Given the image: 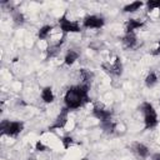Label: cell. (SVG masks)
I'll return each instance as SVG.
<instances>
[{"label": "cell", "mask_w": 160, "mask_h": 160, "mask_svg": "<svg viewBox=\"0 0 160 160\" xmlns=\"http://www.w3.org/2000/svg\"><path fill=\"white\" fill-rule=\"evenodd\" d=\"M124 46H126L128 49H132L135 45H136V36L134 32H126L122 39H121Z\"/></svg>", "instance_id": "30bf717a"}, {"label": "cell", "mask_w": 160, "mask_h": 160, "mask_svg": "<svg viewBox=\"0 0 160 160\" xmlns=\"http://www.w3.org/2000/svg\"><path fill=\"white\" fill-rule=\"evenodd\" d=\"M151 54H152V55H159V54H160V40H159V42H158L156 49H155V50H154Z\"/></svg>", "instance_id": "603a6c76"}, {"label": "cell", "mask_w": 160, "mask_h": 160, "mask_svg": "<svg viewBox=\"0 0 160 160\" xmlns=\"http://www.w3.org/2000/svg\"><path fill=\"white\" fill-rule=\"evenodd\" d=\"M141 6H142L141 1H134V2H130V4L125 5L122 10H124V12H134V11L139 10Z\"/></svg>", "instance_id": "2e32d148"}, {"label": "cell", "mask_w": 160, "mask_h": 160, "mask_svg": "<svg viewBox=\"0 0 160 160\" xmlns=\"http://www.w3.org/2000/svg\"><path fill=\"white\" fill-rule=\"evenodd\" d=\"M140 111L144 115V122H145V129H152L158 125V115L154 109V106L150 102H142L140 106Z\"/></svg>", "instance_id": "7a4b0ae2"}, {"label": "cell", "mask_w": 160, "mask_h": 160, "mask_svg": "<svg viewBox=\"0 0 160 160\" xmlns=\"http://www.w3.org/2000/svg\"><path fill=\"white\" fill-rule=\"evenodd\" d=\"M89 90H90V85L88 84L70 86L64 96L65 106L69 110H75V109L81 108L85 102L89 101V96H88Z\"/></svg>", "instance_id": "6da1fadb"}, {"label": "cell", "mask_w": 160, "mask_h": 160, "mask_svg": "<svg viewBox=\"0 0 160 160\" xmlns=\"http://www.w3.org/2000/svg\"><path fill=\"white\" fill-rule=\"evenodd\" d=\"M82 25L86 29H100L104 26V19L98 15H88L82 21Z\"/></svg>", "instance_id": "5b68a950"}, {"label": "cell", "mask_w": 160, "mask_h": 160, "mask_svg": "<svg viewBox=\"0 0 160 160\" xmlns=\"http://www.w3.org/2000/svg\"><path fill=\"white\" fill-rule=\"evenodd\" d=\"M28 160H36V158H35V156H32V155H31V156H29V159H28Z\"/></svg>", "instance_id": "d4e9b609"}, {"label": "cell", "mask_w": 160, "mask_h": 160, "mask_svg": "<svg viewBox=\"0 0 160 160\" xmlns=\"http://www.w3.org/2000/svg\"><path fill=\"white\" fill-rule=\"evenodd\" d=\"M61 142H62L64 149H69V148L72 145L74 140H72V138H71V136H64V138H62V140H61Z\"/></svg>", "instance_id": "44dd1931"}, {"label": "cell", "mask_w": 160, "mask_h": 160, "mask_svg": "<svg viewBox=\"0 0 160 160\" xmlns=\"http://www.w3.org/2000/svg\"><path fill=\"white\" fill-rule=\"evenodd\" d=\"M12 20H14L15 24H18V25H21V24H24V21H25L24 15H22L20 11H15V12L12 14Z\"/></svg>", "instance_id": "d6986e66"}, {"label": "cell", "mask_w": 160, "mask_h": 160, "mask_svg": "<svg viewBox=\"0 0 160 160\" xmlns=\"http://www.w3.org/2000/svg\"><path fill=\"white\" fill-rule=\"evenodd\" d=\"M132 150H134V152H135L138 156H140V158H142V159H146V158L149 156V148H148L146 145L141 144V142H135V144H132Z\"/></svg>", "instance_id": "9c48e42d"}, {"label": "cell", "mask_w": 160, "mask_h": 160, "mask_svg": "<svg viewBox=\"0 0 160 160\" xmlns=\"http://www.w3.org/2000/svg\"><path fill=\"white\" fill-rule=\"evenodd\" d=\"M156 82H158V75H156V72L155 71H150L146 75V78H145V85L148 88H152Z\"/></svg>", "instance_id": "9a60e30c"}, {"label": "cell", "mask_w": 160, "mask_h": 160, "mask_svg": "<svg viewBox=\"0 0 160 160\" xmlns=\"http://www.w3.org/2000/svg\"><path fill=\"white\" fill-rule=\"evenodd\" d=\"M92 115H94L98 120H100V121L102 122V121L111 120L112 112H111V110H109V109H105V108H102V106H100V105H95V106L92 108Z\"/></svg>", "instance_id": "ba28073f"}, {"label": "cell", "mask_w": 160, "mask_h": 160, "mask_svg": "<svg viewBox=\"0 0 160 160\" xmlns=\"http://www.w3.org/2000/svg\"><path fill=\"white\" fill-rule=\"evenodd\" d=\"M142 25H144L142 21H140V20H138V19H130V20H128V22H126L125 31H126V32H134L136 29H140Z\"/></svg>", "instance_id": "8fae6325"}, {"label": "cell", "mask_w": 160, "mask_h": 160, "mask_svg": "<svg viewBox=\"0 0 160 160\" xmlns=\"http://www.w3.org/2000/svg\"><path fill=\"white\" fill-rule=\"evenodd\" d=\"M51 30H52V26H51V25H44L42 28H40V30H39V32H38L39 39H40V40L46 39V38L49 36V34L51 32Z\"/></svg>", "instance_id": "e0dca14e"}, {"label": "cell", "mask_w": 160, "mask_h": 160, "mask_svg": "<svg viewBox=\"0 0 160 160\" xmlns=\"http://www.w3.org/2000/svg\"><path fill=\"white\" fill-rule=\"evenodd\" d=\"M54 92H52V89L50 86H45L42 90H41V99L45 104H50L54 101Z\"/></svg>", "instance_id": "7c38bea8"}, {"label": "cell", "mask_w": 160, "mask_h": 160, "mask_svg": "<svg viewBox=\"0 0 160 160\" xmlns=\"http://www.w3.org/2000/svg\"><path fill=\"white\" fill-rule=\"evenodd\" d=\"M80 78H81V84L91 85V81L94 79V72H91L86 69H81L80 70Z\"/></svg>", "instance_id": "4fadbf2b"}, {"label": "cell", "mask_w": 160, "mask_h": 160, "mask_svg": "<svg viewBox=\"0 0 160 160\" xmlns=\"http://www.w3.org/2000/svg\"><path fill=\"white\" fill-rule=\"evenodd\" d=\"M35 150H36V151H45V150H46V146L39 140V141L35 144Z\"/></svg>", "instance_id": "7402d4cb"}, {"label": "cell", "mask_w": 160, "mask_h": 160, "mask_svg": "<svg viewBox=\"0 0 160 160\" xmlns=\"http://www.w3.org/2000/svg\"><path fill=\"white\" fill-rule=\"evenodd\" d=\"M78 59H79V52H76L75 50H69L65 55L64 62H65V65H72Z\"/></svg>", "instance_id": "5bb4252c"}, {"label": "cell", "mask_w": 160, "mask_h": 160, "mask_svg": "<svg viewBox=\"0 0 160 160\" xmlns=\"http://www.w3.org/2000/svg\"><path fill=\"white\" fill-rule=\"evenodd\" d=\"M101 128L102 130H105L106 132H112L115 130V122L112 120H108V121H102L101 122Z\"/></svg>", "instance_id": "ac0fdd59"}, {"label": "cell", "mask_w": 160, "mask_h": 160, "mask_svg": "<svg viewBox=\"0 0 160 160\" xmlns=\"http://www.w3.org/2000/svg\"><path fill=\"white\" fill-rule=\"evenodd\" d=\"M59 25H60L62 32H79L80 31V25L76 21L68 20L65 15L59 19Z\"/></svg>", "instance_id": "277c9868"}, {"label": "cell", "mask_w": 160, "mask_h": 160, "mask_svg": "<svg viewBox=\"0 0 160 160\" xmlns=\"http://www.w3.org/2000/svg\"><path fill=\"white\" fill-rule=\"evenodd\" d=\"M24 129V124L21 121H9V120H2L0 124V130L1 135H8V136H18Z\"/></svg>", "instance_id": "3957f363"}, {"label": "cell", "mask_w": 160, "mask_h": 160, "mask_svg": "<svg viewBox=\"0 0 160 160\" xmlns=\"http://www.w3.org/2000/svg\"><path fill=\"white\" fill-rule=\"evenodd\" d=\"M146 6H148V10L151 11L154 9H159L160 10V0H150L146 2Z\"/></svg>", "instance_id": "ffe728a7"}, {"label": "cell", "mask_w": 160, "mask_h": 160, "mask_svg": "<svg viewBox=\"0 0 160 160\" xmlns=\"http://www.w3.org/2000/svg\"><path fill=\"white\" fill-rule=\"evenodd\" d=\"M101 66L108 74H111L114 76H120L122 72V64L119 58H116L112 64H102Z\"/></svg>", "instance_id": "52a82bcc"}, {"label": "cell", "mask_w": 160, "mask_h": 160, "mask_svg": "<svg viewBox=\"0 0 160 160\" xmlns=\"http://www.w3.org/2000/svg\"><path fill=\"white\" fill-rule=\"evenodd\" d=\"M151 160H160V152H155L151 155Z\"/></svg>", "instance_id": "cb8c5ba5"}, {"label": "cell", "mask_w": 160, "mask_h": 160, "mask_svg": "<svg viewBox=\"0 0 160 160\" xmlns=\"http://www.w3.org/2000/svg\"><path fill=\"white\" fill-rule=\"evenodd\" d=\"M69 111H70V110H69L66 106H64L62 110L60 111V114L58 115V118L54 120L52 125L49 126V130H55V129H61V128H64V126L66 125V122H68V114H69Z\"/></svg>", "instance_id": "8992f818"}]
</instances>
